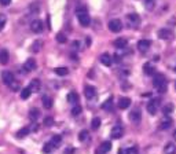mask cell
Wrapping results in <instances>:
<instances>
[{
    "label": "cell",
    "instance_id": "6da1fadb",
    "mask_svg": "<svg viewBox=\"0 0 176 154\" xmlns=\"http://www.w3.org/2000/svg\"><path fill=\"white\" fill-rule=\"evenodd\" d=\"M76 15H77V19L80 22V25L84 28L89 26V24H91V18H89L88 15V11L85 7H79L77 10H76Z\"/></svg>",
    "mask_w": 176,
    "mask_h": 154
},
{
    "label": "cell",
    "instance_id": "7a4b0ae2",
    "mask_svg": "<svg viewBox=\"0 0 176 154\" xmlns=\"http://www.w3.org/2000/svg\"><path fill=\"white\" fill-rule=\"evenodd\" d=\"M153 84H154V87L157 88V91L161 92V94L166 91V80L162 75H156L154 80H153Z\"/></svg>",
    "mask_w": 176,
    "mask_h": 154
},
{
    "label": "cell",
    "instance_id": "3957f363",
    "mask_svg": "<svg viewBox=\"0 0 176 154\" xmlns=\"http://www.w3.org/2000/svg\"><path fill=\"white\" fill-rule=\"evenodd\" d=\"M160 103H161V101H160L158 98L151 99V101L147 103V111H149L150 114H156L157 110H158V107H160Z\"/></svg>",
    "mask_w": 176,
    "mask_h": 154
},
{
    "label": "cell",
    "instance_id": "277c9868",
    "mask_svg": "<svg viewBox=\"0 0 176 154\" xmlns=\"http://www.w3.org/2000/svg\"><path fill=\"white\" fill-rule=\"evenodd\" d=\"M109 29H110L111 32H114V33H118V32L123 29V24H121L120 19H111L110 22H109Z\"/></svg>",
    "mask_w": 176,
    "mask_h": 154
},
{
    "label": "cell",
    "instance_id": "5b68a950",
    "mask_svg": "<svg viewBox=\"0 0 176 154\" xmlns=\"http://www.w3.org/2000/svg\"><path fill=\"white\" fill-rule=\"evenodd\" d=\"M30 29L34 32V33H41V32H43V29H44L43 21H40V19H34V21H32Z\"/></svg>",
    "mask_w": 176,
    "mask_h": 154
},
{
    "label": "cell",
    "instance_id": "8992f818",
    "mask_svg": "<svg viewBox=\"0 0 176 154\" xmlns=\"http://www.w3.org/2000/svg\"><path fill=\"white\" fill-rule=\"evenodd\" d=\"M2 79H3V83H4L6 85H10L11 83H14V81H15L14 75H12L10 70H4V72L2 73Z\"/></svg>",
    "mask_w": 176,
    "mask_h": 154
},
{
    "label": "cell",
    "instance_id": "52a82bcc",
    "mask_svg": "<svg viewBox=\"0 0 176 154\" xmlns=\"http://www.w3.org/2000/svg\"><path fill=\"white\" fill-rule=\"evenodd\" d=\"M99 61H101L102 65H105V66H111V63H113V57H111L110 54L105 52V54H102V55H101Z\"/></svg>",
    "mask_w": 176,
    "mask_h": 154
},
{
    "label": "cell",
    "instance_id": "ba28073f",
    "mask_svg": "<svg viewBox=\"0 0 176 154\" xmlns=\"http://www.w3.org/2000/svg\"><path fill=\"white\" fill-rule=\"evenodd\" d=\"M150 46H151V41H150V40H146V38H143V40H139V43H138V48H139L140 52H146V51L150 48Z\"/></svg>",
    "mask_w": 176,
    "mask_h": 154
},
{
    "label": "cell",
    "instance_id": "9c48e42d",
    "mask_svg": "<svg viewBox=\"0 0 176 154\" xmlns=\"http://www.w3.org/2000/svg\"><path fill=\"white\" fill-rule=\"evenodd\" d=\"M24 69H25V72H32V70H34L36 69V61H34L33 58L26 59V62L24 63Z\"/></svg>",
    "mask_w": 176,
    "mask_h": 154
},
{
    "label": "cell",
    "instance_id": "30bf717a",
    "mask_svg": "<svg viewBox=\"0 0 176 154\" xmlns=\"http://www.w3.org/2000/svg\"><path fill=\"white\" fill-rule=\"evenodd\" d=\"M84 94L88 99H94L95 96H97V89H95V87H92V85H87L84 89Z\"/></svg>",
    "mask_w": 176,
    "mask_h": 154
},
{
    "label": "cell",
    "instance_id": "8fae6325",
    "mask_svg": "<svg viewBox=\"0 0 176 154\" xmlns=\"http://www.w3.org/2000/svg\"><path fill=\"white\" fill-rule=\"evenodd\" d=\"M158 37L161 40H169L172 37V32L169 29H160L158 30Z\"/></svg>",
    "mask_w": 176,
    "mask_h": 154
},
{
    "label": "cell",
    "instance_id": "7c38bea8",
    "mask_svg": "<svg viewBox=\"0 0 176 154\" xmlns=\"http://www.w3.org/2000/svg\"><path fill=\"white\" fill-rule=\"evenodd\" d=\"M121 136H123V128H121L120 125H116V127L111 129V138H113V139H120Z\"/></svg>",
    "mask_w": 176,
    "mask_h": 154
},
{
    "label": "cell",
    "instance_id": "4fadbf2b",
    "mask_svg": "<svg viewBox=\"0 0 176 154\" xmlns=\"http://www.w3.org/2000/svg\"><path fill=\"white\" fill-rule=\"evenodd\" d=\"M140 118H142V114H140L139 110H133V111H131V113H129V120L132 121V123L138 124L140 121Z\"/></svg>",
    "mask_w": 176,
    "mask_h": 154
},
{
    "label": "cell",
    "instance_id": "5bb4252c",
    "mask_svg": "<svg viewBox=\"0 0 176 154\" xmlns=\"http://www.w3.org/2000/svg\"><path fill=\"white\" fill-rule=\"evenodd\" d=\"M131 105V99L127 98V96H124V98H120V101H118V107L120 109H128Z\"/></svg>",
    "mask_w": 176,
    "mask_h": 154
},
{
    "label": "cell",
    "instance_id": "9a60e30c",
    "mask_svg": "<svg viewBox=\"0 0 176 154\" xmlns=\"http://www.w3.org/2000/svg\"><path fill=\"white\" fill-rule=\"evenodd\" d=\"M8 59H10V54H8V51L7 50L0 51V63L6 65V63H8Z\"/></svg>",
    "mask_w": 176,
    "mask_h": 154
},
{
    "label": "cell",
    "instance_id": "2e32d148",
    "mask_svg": "<svg viewBox=\"0 0 176 154\" xmlns=\"http://www.w3.org/2000/svg\"><path fill=\"white\" fill-rule=\"evenodd\" d=\"M143 72L146 73V75H149V76H151V75H154V72H156V69H154V66L151 65L150 62H147L143 65Z\"/></svg>",
    "mask_w": 176,
    "mask_h": 154
},
{
    "label": "cell",
    "instance_id": "e0dca14e",
    "mask_svg": "<svg viewBox=\"0 0 176 154\" xmlns=\"http://www.w3.org/2000/svg\"><path fill=\"white\" fill-rule=\"evenodd\" d=\"M50 143L54 146V149H58V147L61 146V143H62V138H61L59 135H55V136H52V138H51Z\"/></svg>",
    "mask_w": 176,
    "mask_h": 154
},
{
    "label": "cell",
    "instance_id": "ac0fdd59",
    "mask_svg": "<svg viewBox=\"0 0 176 154\" xmlns=\"http://www.w3.org/2000/svg\"><path fill=\"white\" fill-rule=\"evenodd\" d=\"M127 18H128V21H129L132 25H139V22H140L139 15L135 14V12H132V14H128Z\"/></svg>",
    "mask_w": 176,
    "mask_h": 154
},
{
    "label": "cell",
    "instance_id": "d6986e66",
    "mask_svg": "<svg viewBox=\"0 0 176 154\" xmlns=\"http://www.w3.org/2000/svg\"><path fill=\"white\" fill-rule=\"evenodd\" d=\"M29 88L32 89V92H37L40 89V81L37 79H34V80H32L30 81V84H29Z\"/></svg>",
    "mask_w": 176,
    "mask_h": 154
},
{
    "label": "cell",
    "instance_id": "ffe728a7",
    "mask_svg": "<svg viewBox=\"0 0 176 154\" xmlns=\"http://www.w3.org/2000/svg\"><path fill=\"white\" fill-rule=\"evenodd\" d=\"M114 47L116 48H125L127 47V40L125 38H116V40H114Z\"/></svg>",
    "mask_w": 176,
    "mask_h": 154
},
{
    "label": "cell",
    "instance_id": "44dd1931",
    "mask_svg": "<svg viewBox=\"0 0 176 154\" xmlns=\"http://www.w3.org/2000/svg\"><path fill=\"white\" fill-rule=\"evenodd\" d=\"M164 153L165 154H176V146L174 143H168L164 147Z\"/></svg>",
    "mask_w": 176,
    "mask_h": 154
},
{
    "label": "cell",
    "instance_id": "7402d4cb",
    "mask_svg": "<svg viewBox=\"0 0 176 154\" xmlns=\"http://www.w3.org/2000/svg\"><path fill=\"white\" fill-rule=\"evenodd\" d=\"M41 102H43V106L46 109L52 107V99H51L50 96H43V98H41Z\"/></svg>",
    "mask_w": 176,
    "mask_h": 154
},
{
    "label": "cell",
    "instance_id": "603a6c76",
    "mask_svg": "<svg viewBox=\"0 0 176 154\" xmlns=\"http://www.w3.org/2000/svg\"><path fill=\"white\" fill-rule=\"evenodd\" d=\"M99 150H101V153H109L111 150V143L110 142H103L101 144V147H99Z\"/></svg>",
    "mask_w": 176,
    "mask_h": 154
},
{
    "label": "cell",
    "instance_id": "cb8c5ba5",
    "mask_svg": "<svg viewBox=\"0 0 176 154\" xmlns=\"http://www.w3.org/2000/svg\"><path fill=\"white\" fill-rule=\"evenodd\" d=\"M68 102H69V103L76 105L79 102V95L76 94V92H70V94L68 95Z\"/></svg>",
    "mask_w": 176,
    "mask_h": 154
},
{
    "label": "cell",
    "instance_id": "d4e9b609",
    "mask_svg": "<svg viewBox=\"0 0 176 154\" xmlns=\"http://www.w3.org/2000/svg\"><path fill=\"white\" fill-rule=\"evenodd\" d=\"M171 125H172V120H171L169 117H166V118H164V120L161 121V125H160V128H161V129H168Z\"/></svg>",
    "mask_w": 176,
    "mask_h": 154
},
{
    "label": "cell",
    "instance_id": "484cf974",
    "mask_svg": "<svg viewBox=\"0 0 176 154\" xmlns=\"http://www.w3.org/2000/svg\"><path fill=\"white\" fill-rule=\"evenodd\" d=\"M29 117H30L32 121H37V118L40 117V111L37 110V109H32L29 111Z\"/></svg>",
    "mask_w": 176,
    "mask_h": 154
},
{
    "label": "cell",
    "instance_id": "4316f807",
    "mask_svg": "<svg viewBox=\"0 0 176 154\" xmlns=\"http://www.w3.org/2000/svg\"><path fill=\"white\" fill-rule=\"evenodd\" d=\"M101 127V118L99 117H94L91 121V128L92 129H98V128Z\"/></svg>",
    "mask_w": 176,
    "mask_h": 154
},
{
    "label": "cell",
    "instance_id": "83f0119b",
    "mask_svg": "<svg viewBox=\"0 0 176 154\" xmlns=\"http://www.w3.org/2000/svg\"><path fill=\"white\" fill-rule=\"evenodd\" d=\"M30 94H32V89L29 88V87H26V88H24L21 91V98L22 99H28L30 96Z\"/></svg>",
    "mask_w": 176,
    "mask_h": 154
},
{
    "label": "cell",
    "instance_id": "f1b7e54d",
    "mask_svg": "<svg viewBox=\"0 0 176 154\" xmlns=\"http://www.w3.org/2000/svg\"><path fill=\"white\" fill-rule=\"evenodd\" d=\"M29 128H22V129L18 131V134H17V138H25V136H28L29 135Z\"/></svg>",
    "mask_w": 176,
    "mask_h": 154
},
{
    "label": "cell",
    "instance_id": "f546056e",
    "mask_svg": "<svg viewBox=\"0 0 176 154\" xmlns=\"http://www.w3.org/2000/svg\"><path fill=\"white\" fill-rule=\"evenodd\" d=\"M145 7L147 10H154V7H156V0H145Z\"/></svg>",
    "mask_w": 176,
    "mask_h": 154
},
{
    "label": "cell",
    "instance_id": "4dcf8cb0",
    "mask_svg": "<svg viewBox=\"0 0 176 154\" xmlns=\"http://www.w3.org/2000/svg\"><path fill=\"white\" fill-rule=\"evenodd\" d=\"M55 73H56L58 76H66V75L69 73V70L66 69V67H56V69H55Z\"/></svg>",
    "mask_w": 176,
    "mask_h": 154
},
{
    "label": "cell",
    "instance_id": "1f68e13d",
    "mask_svg": "<svg viewBox=\"0 0 176 154\" xmlns=\"http://www.w3.org/2000/svg\"><path fill=\"white\" fill-rule=\"evenodd\" d=\"M102 107H103L105 110H110V109L113 107V99H111V98H109L107 101L105 102L103 105H102Z\"/></svg>",
    "mask_w": 176,
    "mask_h": 154
},
{
    "label": "cell",
    "instance_id": "d6a6232c",
    "mask_svg": "<svg viewBox=\"0 0 176 154\" xmlns=\"http://www.w3.org/2000/svg\"><path fill=\"white\" fill-rule=\"evenodd\" d=\"M52 150H54V146H52V144H51L50 142L44 144V147H43V152H44V153H47V154H48V153L52 152Z\"/></svg>",
    "mask_w": 176,
    "mask_h": 154
},
{
    "label": "cell",
    "instance_id": "836d02e7",
    "mask_svg": "<svg viewBox=\"0 0 176 154\" xmlns=\"http://www.w3.org/2000/svg\"><path fill=\"white\" fill-rule=\"evenodd\" d=\"M80 113H81V106H80V105L73 106V109H72V114H73V116H79Z\"/></svg>",
    "mask_w": 176,
    "mask_h": 154
},
{
    "label": "cell",
    "instance_id": "e575fe53",
    "mask_svg": "<svg viewBox=\"0 0 176 154\" xmlns=\"http://www.w3.org/2000/svg\"><path fill=\"white\" fill-rule=\"evenodd\" d=\"M40 48H41V41H34L33 43V46H32V50H33V52H37V51H40Z\"/></svg>",
    "mask_w": 176,
    "mask_h": 154
},
{
    "label": "cell",
    "instance_id": "d590c367",
    "mask_svg": "<svg viewBox=\"0 0 176 154\" xmlns=\"http://www.w3.org/2000/svg\"><path fill=\"white\" fill-rule=\"evenodd\" d=\"M88 136H89V135H88V131H81V132H80V135H79V139L80 140H87L88 139Z\"/></svg>",
    "mask_w": 176,
    "mask_h": 154
},
{
    "label": "cell",
    "instance_id": "8d00e7d4",
    "mask_svg": "<svg viewBox=\"0 0 176 154\" xmlns=\"http://www.w3.org/2000/svg\"><path fill=\"white\" fill-rule=\"evenodd\" d=\"M56 40H58V43H66L68 38H66V36L63 33H58L56 34Z\"/></svg>",
    "mask_w": 176,
    "mask_h": 154
},
{
    "label": "cell",
    "instance_id": "74e56055",
    "mask_svg": "<svg viewBox=\"0 0 176 154\" xmlns=\"http://www.w3.org/2000/svg\"><path fill=\"white\" fill-rule=\"evenodd\" d=\"M172 109H174V106H172V105H166V106H164L162 111H164V114H171L172 113Z\"/></svg>",
    "mask_w": 176,
    "mask_h": 154
},
{
    "label": "cell",
    "instance_id": "f35d334b",
    "mask_svg": "<svg viewBox=\"0 0 176 154\" xmlns=\"http://www.w3.org/2000/svg\"><path fill=\"white\" fill-rule=\"evenodd\" d=\"M52 124H54V118L52 117H46L44 118V125H46V127H51Z\"/></svg>",
    "mask_w": 176,
    "mask_h": 154
},
{
    "label": "cell",
    "instance_id": "ab89813d",
    "mask_svg": "<svg viewBox=\"0 0 176 154\" xmlns=\"http://www.w3.org/2000/svg\"><path fill=\"white\" fill-rule=\"evenodd\" d=\"M8 87H10V88L12 89V91H18V89H20V84H18V83H17V81H14V83H11V84H10V85H8Z\"/></svg>",
    "mask_w": 176,
    "mask_h": 154
},
{
    "label": "cell",
    "instance_id": "60d3db41",
    "mask_svg": "<svg viewBox=\"0 0 176 154\" xmlns=\"http://www.w3.org/2000/svg\"><path fill=\"white\" fill-rule=\"evenodd\" d=\"M118 154H129V149H120Z\"/></svg>",
    "mask_w": 176,
    "mask_h": 154
},
{
    "label": "cell",
    "instance_id": "b9f144b4",
    "mask_svg": "<svg viewBox=\"0 0 176 154\" xmlns=\"http://www.w3.org/2000/svg\"><path fill=\"white\" fill-rule=\"evenodd\" d=\"M11 3V0H0V4L2 6H8Z\"/></svg>",
    "mask_w": 176,
    "mask_h": 154
},
{
    "label": "cell",
    "instance_id": "7bdbcfd3",
    "mask_svg": "<svg viewBox=\"0 0 176 154\" xmlns=\"http://www.w3.org/2000/svg\"><path fill=\"white\" fill-rule=\"evenodd\" d=\"M4 22H6V18L0 17V29H3V26H4Z\"/></svg>",
    "mask_w": 176,
    "mask_h": 154
},
{
    "label": "cell",
    "instance_id": "ee69618b",
    "mask_svg": "<svg viewBox=\"0 0 176 154\" xmlns=\"http://www.w3.org/2000/svg\"><path fill=\"white\" fill-rule=\"evenodd\" d=\"M79 47H80L79 41H73V48H77V50H79Z\"/></svg>",
    "mask_w": 176,
    "mask_h": 154
},
{
    "label": "cell",
    "instance_id": "f6af8a7d",
    "mask_svg": "<svg viewBox=\"0 0 176 154\" xmlns=\"http://www.w3.org/2000/svg\"><path fill=\"white\" fill-rule=\"evenodd\" d=\"M73 152H74V149H66L65 150V154H72Z\"/></svg>",
    "mask_w": 176,
    "mask_h": 154
},
{
    "label": "cell",
    "instance_id": "bcb514c9",
    "mask_svg": "<svg viewBox=\"0 0 176 154\" xmlns=\"http://www.w3.org/2000/svg\"><path fill=\"white\" fill-rule=\"evenodd\" d=\"M136 147H133V149H129V154H136Z\"/></svg>",
    "mask_w": 176,
    "mask_h": 154
},
{
    "label": "cell",
    "instance_id": "7dc6e473",
    "mask_svg": "<svg viewBox=\"0 0 176 154\" xmlns=\"http://www.w3.org/2000/svg\"><path fill=\"white\" fill-rule=\"evenodd\" d=\"M114 61H116V62H120V61H121L120 55H114Z\"/></svg>",
    "mask_w": 176,
    "mask_h": 154
},
{
    "label": "cell",
    "instance_id": "c3c4849f",
    "mask_svg": "<svg viewBox=\"0 0 176 154\" xmlns=\"http://www.w3.org/2000/svg\"><path fill=\"white\" fill-rule=\"evenodd\" d=\"M174 139L176 140V131H175V132H174Z\"/></svg>",
    "mask_w": 176,
    "mask_h": 154
},
{
    "label": "cell",
    "instance_id": "681fc988",
    "mask_svg": "<svg viewBox=\"0 0 176 154\" xmlns=\"http://www.w3.org/2000/svg\"><path fill=\"white\" fill-rule=\"evenodd\" d=\"M175 88H176V83H175Z\"/></svg>",
    "mask_w": 176,
    "mask_h": 154
},
{
    "label": "cell",
    "instance_id": "f907efd6",
    "mask_svg": "<svg viewBox=\"0 0 176 154\" xmlns=\"http://www.w3.org/2000/svg\"><path fill=\"white\" fill-rule=\"evenodd\" d=\"M175 72H176V67H175Z\"/></svg>",
    "mask_w": 176,
    "mask_h": 154
}]
</instances>
